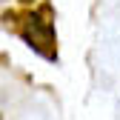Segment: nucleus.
<instances>
[{
  "instance_id": "f257e3e1",
  "label": "nucleus",
  "mask_w": 120,
  "mask_h": 120,
  "mask_svg": "<svg viewBox=\"0 0 120 120\" xmlns=\"http://www.w3.org/2000/svg\"><path fill=\"white\" fill-rule=\"evenodd\" d=\"M3 26L11 29L29 49H34L40 57L57 60V32H54V9L49 3H40L26 11H6Z\"/></svg>"
},
{
  "instance_id": "f03ea898",
  "label": "nucleus",
  "mask_w": 120,
  "mask_h": 120,
  "mask_svg": "<svg viewBox=\"0 0 120 120\" xmlns=\"http://www.w3.org/2000/svg\"><path fill=\"white\" fill-rule=\"evenodd\" d=\"M0 120H3V114H0Z\"/></svg>"
}]
</instances>
